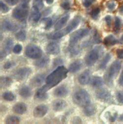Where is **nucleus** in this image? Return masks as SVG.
Masks as SVG:
<instances>
[{
  "label": "nucleus",
  "mask_w": 123,
  "mask_h": 124,
  "mask_svg": "<svg viewBox=\"0 0 123 124\" xmlns=\"http://www.w3.org/2000/svg\"><path fill=\"white\" fill-rule=\"evenodd\" d=\"M63 63V61L61 59H60V58H57V59H56L54 60L53 64L55 66H59Z\"/></svg>",
  "instance_id": "nucleus-47"
},
{
  "label": "nucleus",
  "mask_w": 123,
  "mask_h": 124,
  "mask_svg": "<svg viewBox=\"0 0 123 124\" xmlns=\"http://www.w3.org/2000/svg\"><path fill=\"white\" fill-rule=\"evenodd\" d=\"M41 17L39 8L36 6H33L31 9V17L35 22H38Z\"/></svg>",
  "instance_id": "nucleus-24"
},
{
  "label": "nucleus",
  "mask_w": 123,
  "mask_h": 124,
  "mask_svg": "<svg viewBox=\"0 0 123 124\" xmlns=\"http://www.w3.org/2000/svg\"><path fill=\"white\" fill-rule=\"evenodd\" d=\"M120 26H121V20L118 17H116L115 18V29L116 30L119 29Z\"/></svg>",
  "instance_id": "nucleus-44"
},
{
  "label": "nucleus",
  "mask_w": 123,
  "mask_h": 124,
  "mask_svg": "<svg viewBox=\"0 0 123 124\" xmlns=\"http://www.w3.org/2000/svg\"><path fill=\"white\" fill-rule=\"evenodd\" d=\"M69 70L64 66L58 67L54 71L49 74L46 79V84L42 88L47 91L52 88L57 86L67 77Z\"/></svg>",
  "instance_id": "nucleus-1"
},
{
  "label": "nucleus",
  "mask_w": 123,
  "mask_h": 124,
  "mask_svg": "<svg viewBox=\"0 0 123 124\" xmlns=\"http://www.w3.org/2000/svg\"><path fill=\"white\" fill-rule=\"evenodd\" d=\"M36 97L39 100H46L48 98V95L47 91L44 89L42 87L39 89L36 92Z\"/></svg>",
  "instance_id": "nucleus-28"
},
{
  "label": "nucleus",
  "mask_w": 123,
  "mask_h": 124,
  "mask_svg": "<svg viewBox=\"0 0 123 124\" xmlns=\"http://www.w3.org/2000/svg\"><path fill=\"white\" fill-rule=\"evenodd\" d=\"M116 54L119 59H123V49H118L116 50Z\"/></svg>",
  "instance_id": "nucleus-45"
},
{
  "label": "nucleus",
  "mask_w": 123,
  "mask_h": 124,
  "mask_svg": "<svg viewBox=\"0 0 123 124\" xmlns=\"http://www.w3.org/2000/svg\"><path fill=\"white\" fill-rule=\"evenodd\" d=\"M121 40H122V41H123V35L122 36V38H121Z\"/></svg>",
  "instance_id": "nucleus-56"
},
{
  "label": "nucleus",
  "mask_w": 123,
  "mask_h": 124,
  "mask_svg": "<svg viewBox=\"0 0 123 124\" xmlns=\"http://www.w3.org/2000/svg\"><path fill=\"white\" fill-rule=\"evenodd\" d=\"M32 72V70L30 68H21L14 72V77L17 80L23 81L27 79Z\"/></svg>",
  "instance_id": "nucleus-9"
},
{
  "label": "nucleus",
  "mask_w": 123,
  "mask_h": 124,
  "mask_svg": "<svg viewBox=\"0 0 123 124\" xmlns=\"http://www.w3.org/2000/svg\"><path fill=\"white\" fill-rule=\"evenodd\" d=\"M14 65L15 64H14V63L13 62L8 61L5 63V64L4 66V68L5 69H9L12 68L13 66H14Z\"/></svg>",
  "instance_id": "nucleus-42"
},
{
  "label": "nucleus",
  "mask_w": 123,
  "mask_h": 124,
  "mask_svg": "<svg viewBox=\"0 0 123 124\" xmlns=\"http://www.w3.org/2000/svg\"><path fill=\"white\" fill-rule=\"evenodd\" d=\"M42 21L44 22L45 24V29L46 30H48L51 28L52 25V20L50 18H44Z\"/></svg>",
  "instance_id": "nucleus-35"
},
{
  "label": "nucleus",
  "mask_w": 123,
  "mask_h": 124,
  "mask_svg": "<svg viewBox=\"0 0 123 124\" xmlns=\"http://www.w3.org/2000/svg\"><path fill=\"white\" fill-rule=\"evenodd\" d=\"M15 38L16 39L20 41H23L25 40L26 38V35L24 31H20L15 35Z\"/></svg>",
  "instance_id": "nucleus-34"
},
{
  "label": "nucleus",
  "mask_w": 123,
  "mask_h": 124,
  "mask_svg": "<svg viewBox=\"0 0 123 124\" xmlns=\"http://www.w3.org/2000/svg\"><path fill=\"white\" fill-rule=\"evenodd\" d=\"M94 1L95 0H82V2L84 7L88 8L94 2Z\"/></svg>",
  "instance_id": "nucleus-41"
},
{
  "label": "nucleus",
  "mask_w": 123,
  "mask_h": 124,
  "mask_svg": "<svg viewBox=\"0 0 123 124\" xmlns=\"http://www.w3.org/2000/svg\"><path fill=\"white\" fill-rule=\"evenodd\" d=\"M5 1L10 6H14L16 5L19 0H5Z\"/></svg>",
  "instance_id": "nucleus-48"
},
{
  "label": "nucleus",
  "mask_w": 123,
  "mask_h": 124,
  "mask_svg": "<svg viewBox=\"0 0 123 124\" xmlns=\"http://www.w3.org/2000/svg\"><path fill=\"white\" fill-rule=\"evenodd\" d=\"M19 94L22 97L28 98L32 95V90L29 87L24 86L19 90Z\"/></svg>",
  "instance_id": "nucleus-25"
},
{
  "label": "nucleus",
  "mask_w": 123,
  "mask_h": 124,
  "mask_svg": "<svg viewBox=\"0 0 123 124\" xmlns=\"http://www.w3.org/2000/svg\"><path fill=\"white\" fill-rule=\"evenodd\" d=\"M117 117V113H115V114H114V115L113 116L111 117V118H110V121H111V122H114V121H115V120L116 119Z\"/></svg>",
  "instance_id": "nucleus-52"
},
{
  "label": "nucleus",
  "mask_w": 123,
  "mask_h": 124,
  "mask_svg": "<svg viewBox=\"0 0 123 124\" xmlns=\"http://www.w3.org/2000/svg\"><path fill=\"white\" fill-rule=\"evenodd\" d=\"M69 89L65 85L60 86L55 89L54 92V95L57 97H65L69 94Z\"/></svg>",
  "instance_id": "nucleus-15"
},
{
  "label": "nucleus",
  "mask_w": 123,
  "mask_h": 124,
  "mask_svg": "<svg viewBox=\"0 0 123 124\" xmlns=\"http://www.w3.org/2000/svg\"><path fill=\"white\" fill-rule=\"evenodd\" d=\"M42 1H43V0H42Z\"/></svg>",
  "instance_id": "nucleus-57"
},
{
  "label": "nucleus",
  "mask_w": 123,
  "mask_h": 124,
  "mask_svg": "<svg viewBox=\"0 0 123 124\" xmlns=\"http://www.w3.org/2000/svg\"><path fill=\"white\" fill-rule=\"evenodd\" d=\"M111 55L109 53H107L105 56V57H104L102 61L101 62V63L100 64V67H99L100 69H103L107 65L108 62H109V60L111 59Z\"/></svg>",
  "instance_id": "nucleus-31"
},
{
  "label": "nucleus",
  "mask_w": 123,
  "mask_h": 124,
  "mask_svg": "<svg viewBox=\"0 0 123 124\" xmlns=\"http://www.w3.org/2000/svg\"><path fill=\"white\" fill-rule=\"evenodd\" d=\"M111 94L106 89H100L96 92V97L100 101H108L111 98Z\"/></svg>",
  "instance_id": "nucleus-10"
},
{
  "label": "nucleus",
  "mask_w": 123,
  "mask_h": 124,
  "mask_svg": "<svg viewBox=\"0 0 123 124\" xmlns=\"http://www.w3.org/2000/svg\"><path fill=\"white\" fill-rule=\"evenodd\" d=\"M5 122L7 124H18L20 122V119L17 116H10L6 118Z\"/></svg>",
  "instance_id": "nucleus-30"
},
{
  "label": "nucleus",
  "mask_w": 123,
  "mask_h": 124,
  "mask_svg": "<svg viewBox=\"0 0 123 124\" xmlns=\"http://www.w3.org/2000/svg\"><path fill=\"white\" fill-rule=\"evenodd\" d=\"M90 80V71L89 70L83 71L78 77V82L82 85H86Z\"/></svg>",
  "instance_id": "nucleus-16"
},
{
  "label": "nucleus",
  "mask_w": 123,
  "mask_h": 124,
  "mask_svg": "<svg viewBox=\"0 0 123 124\" xmlns=\"http://www.w3.org/2000/svg\"><path fill=\"white\" fill-rule=\"evenodd\" d=\"M103 48L102 46H97L93 50L90 51L85 58L86 64L88 66H93L100 57L103 54Z\"/></svg>",
  "instance_id": "nucleus-5"
},
{
  "label": "nucleus",
  "mask_w": 123,
  "mask_h": 124,
  "mask_svg": "<svg viewBox=\"0 0 123 124\" xmlns=\"http://www.w3.org/2000/svg\"><path fill=\"white\" fill-rule=\"evenodd\" d=\"M1 28L5 31H14L17 29L16 26L8 20H5L2 22Z\"/></svg>",
  "instance_id": "nucleus-20"
},
{
  "label": "nucleus",
  "mask_w": 123,
  "mask_h": 124,
  "mask_svg": "<svg viewBox=\"0 0 123 124\" xmlns=\"http://www.w3.org/2000/svg\"><path fill=\"white\" fill-rule=\"evenodd\" d=\"M13 41L12 39H8L5 42L3 49L1 51V59L6 57L10 52L13 47Z\"/></svg>",
  "instance_id": "nucleus-12"
},
{
  "label": "nucleus",
  "mask_w": 123,
  "mask_h": 124,
  "mask_svg": "<svg viewBox=\"0 0 123 124\" xmlns=\"http://www.w3.org/2000/svg\"><path fill=\"white\" fill-rule=\"evenodd\" d=\"M120 11H121L122 13H123V7H122V8H121Z\"/></svg>",
  "instance_id": "nucleus-55"
},
{
  "label": "nucleus",
  "mask_w": 123,
  "mask_h": 124,
  "mask_svg": "<svg viewBox=\"0 0 123 124\" xmlns=\"http://www.w3.org/2000/svg\"><path fill=\"white\" fill-rule=\"evenodd\" d=\"M89 33L88 29H81L75 31L70 36L69 39V45H76L81 39L87 36Z\"/></svg>",
  "instance_id": "nucleus-7"
},
{
  "label": "nucleus",
  "mask_w": 123,
  "mask_h": 124,
  "mask_svg": "<svg viewBox=\"0 0 123 124\" xmlns=\"http://www.w3.org/2000/svg\"><path fill=\"white\" fill-rule=\"evenodd\" d=\"M103 43L107 46H111L118 43V40L113 35H109L104 38Z\"/></svg>",
  "instance_id": "nucleus-26"
},
{
  "label": "nucleus",
  "mask_w": 123,
  "mask_h": 124,
  "mask_svg": "<svg viewBox=\"0 0 123 124\" xmlns=\"http://www.w3.org/2000/svg\"><path fill=\"white\" fill-rule=\"evenodd\" d=\"M22 50V46L21 45L19 44H17L16 45H15V46L13 48V52L15 54H19Z\"/></svg>",
  "instance_id": "nucleus-38"
},
{
  "label": "nucleus",
  "mask_w": 123,
  "mask_h": 124,
  "mask_svg": "<svg viewBox=\"0 0 123 124\" xmlns=\"http://www.w3.org/2000/svg\"><path fill=\"white\" fill-rule=\"evenodd\" d=\"M80 22V18L78 16L75 17L69 24L63 30L58 31L55 33L51 37L53 39H58L63 38L65 36L69 34L74 29L77 27Z\"/></svg>",
  "instance_id": "nucleus-4"
},
{
  "label": "nucleus",
  "mask_w": 123,
  "mask_h": 124,
  "mask_svg": "<svg viewBox=\"0 0 123 124\" xmlns=\"http://www.w3.org/2000/svg\"><path fill=\"white\" fill-rule=\"evenodd\" d=\"M97 111V108L95 105L90 104L85 106L84 108L83 112L84 114L87 116H91L94 115Z\"/></svg>",
  "instance_id": "nucleus-23"
},
{
  "label": "nucleus",
  "mask_w": 123,
  "mask_h": 124,
  "mask_svg": "<svg viewBox=\"0 0 123 124\" xmlns=\"http://www.w3.org/2000/svg\"><path fill=\"white\" fill-rule=\"evenodd\" d=\"M28 3L22 1L20 5L14 9L12 12V16L16 19L22 20L28 16Z\"/></svg>",
  "instance_id": "nucleus-6"
},
{
  "label": "nucleus",
  "mask_w": 123,
  "mask_h": 124,
  "mask_svg": "<svg viewBox=\"0 0 123 124\" xmlns=\"http://www.w3.org/2000/svg\"><path fill=\"white\" fill-rule=\"evenodd\" d=\"M73 102L80 107H85L91 103V98L89 93L84 89L77 91L72 97Z\"/></svg>",
  "instance_id": "nucleus-3"
},
{
  "label": "nucleus",
  "mask_w": 123,
  "mask_h": 124,
  "mask_svg": "<svg viewBox=\"0 0 123 124\" xmlns=\"http://www.w3.org/2000/svg\"><path fill=\"white\" fill-rule=\"evenodd\" d=\"M61 6L62 8H63L65 10H69L70 8L69 3L67 1H65V2H63L61 4Z\"/></svg>",
  "instance_id": "nucleus-43"
},
{
  "label": "nucleus",
  "mask_w": 123,
  "mask_h": 124,
  "mask_svg": "<svg viewBox=\"0 0 123 124\" xmlns=\"http://www.w3.org/2000/svg\"><path fill=\"white\" fill-rule=\"evenodd\" d=\"M105 20L108 26L110 27L112 23V18L111 16H110V15H107L105 18Z\"/></svg>",
  "instance_id": "nucleus-46"
},
{
  "label": "nucleus",
  "mask_w": 123,
  "mask_h": 124,
  "mask_svg": "<svg viewBox=\"0 0 123 124\" xmlns=\"http://www.w3.org/2000/svg\"><path fill=\"white\" fill-rule=\"evenodd\" d=\"M12 81L8 77H1V87L7 88L10 86Z\"/></svg>",
  "instance_id": "nucleus-29"
},
{
  "label": "nucleus",
  "mask_w": 123,
  "mask_h": 124,
  "mask_svg": "<svg viewBox=\"0 0 123 124\" xmlns=\"http://www.w3.org/2000/svg\"><path fill=\"white\" fill-rule=\"evenodd\" d=\"M46 50L50 55H57L60 51V45L56 42H51L46 46Z\"/></svg>",
  "instance_id": "nucleus-13"
},
{
  "label": "nucleus",
  "mask_w": 123,
  "mask_h": 124,
  "mask_svg": "<svg viewBox=\"0 0 123 124\" xmlns=\"http://www.w3.org/2000/svg\"><path fill=\"white\" fill-rule=\"evenodd\" d=\"M93 41L95 43H100L101 42V39L100 38L99 35L96 31L95 32V34L93 38Z\"/></svg>",
  "instance_id": "nucleus-39"
},
{
  "label": "nucleus",
  "mask_w": 123,
  "mask_h": 124,
  "mask_svg": "<svg viewBox=\"0 0 123 124\" xmlns=\"http://www.w3.org/2000/svg\"><path fill=\"white\" fill-rule=\"evenodd\" d=\"M119 83L120 84V85H123V70L120 76L119 77Z\"/></svg>",
  "instance_id": "nucleus-51"
},
{
  "label": "nucleus",
  "mask_w": 123,
  "mask_h": 124,
  "mask_svg": "<svg viewBox=\"0 0 123 124\" xmlns=\"http://www.w3.org/2000/svg\"><path fill=\"white\" fill-rule=\"evenodd\" d=\"M100 9L98 8H94L91 12V15L92 17L94 19H96L98 17V15L100 12Z\"/></svg>",
  "instance_id": "nucleus-37"
},
{
  "label": "nucleus",
  "mask_w": 123,
  "mask_h": 124,
  "mask_svg": "<svg viewBox=\"0 0 123 124\" xmlns=\"http://www.w3.org/2000/svg\"><path fill=\"white\" fill-rule=\"evenodd\" d=\"M48 107L43 104L37 106L34 110L33 115L36 118L44 117L48 112Z\"/></svg>",
  "instance_id": "nucleus-11"
},
{
  "label": "nucleus",
  "mask_w": 123,
  "mask_h": 124,
  "mask_svg": "<svg viewBox=\"0 0 123 124\" xmlns=\"http://www.w3.org/2000/svg\"><path fill=\"white\" fill-rule=\"evenodd\" d=\"M119 120L121 121H123V114H122L119 117Z\"/></svg>",
  "instance_id": "nucleus-54"
},
{
  "label": "nucleus",
  "mask_w": 123,
  "mask_h": 124,
  "mask_svg": "<svg viewBox=\"0 0 123 124\" xmlns=\"http://www.w3.org/2000/svg\"><path fill=\"white\" fill-rule=\"evenodd\" d=\"M45 80V75L44 74H38L34 76L31 81V84L34 87L40 86Z\"/></svg>",
  "instance_id": "nucleus-18"
},
{
  "label": "nucleus",
  "mask_w": 123,
  "mask_h": 124,
  "mask_svg": "<svg viewBox=\"0 0 123 124\" xmlns=\"http://www.w3.org/2000/svg\"><path fill=\"white\" fill-rule=\"evenodd\" d=\"M121 69V63L115 61L111 65L104 75V81L108 86L113 85L114 79L118 75Z\"/></svg>",
  "instance_id": "nucleus-2"
},
{
  "label": "nucleus",
  "mask_w": 123,
  "mask_h": 124,
  "mask_svg": "<svg viewBox=\"0 0 123 124\" xmlns=\"http://www.w3.org/2000/svg\"><path fill=\"white\" fill-rule=\"evenodd\" d=\"M115 7V4L114 2H109L108 4H107V7H108V8L110 9V10H112V9H113Z\"/></svg>",
  "instance_id": "nucleus-50"
},
{
  "label": "nucleus",
  "mask_w": 123,
  "mask_h": 124,
  "mask_svg": "<svg viewBox=\"0 0 123 124\" xmlns=\"http://www.w3.org/2000/svg\"><path fill=\"white\" fill-rule=\"evenodd\" d=\"M13 111L18 114H23L27 111V106L23 102H18L13 107Z\"/></svg>",
  "instance_id": "nucleus-19"
},
{
  "label": "nucleus",
  "mask_w": 123,
  "mask_h": 124,
  "mask_svg": "<svg viewBox=\"0 0 123 124\" xmlns=\"http://www.w3.org/2000/svg\"><path fill=\"white\" fill-rule=\"evenodd\" d=\"M69 18V15L67 14L63 16L56 23L55 25V29L56 30H59L64 27L68 22Z\"/></svg>",
  "instance_id": "nucleus-22"
},
{
  "label": "nucleus",
  "mask_w": 123,
  "mask_h": 124,
  "mask_svg": "<svg viewBox=\"0 0 123 124\" xmlns=\"http://www.w3.org/2000/svg\"><path fill=\"white\" fill-rule=\"evenodd\" d=\"M91 83L93 87L95 88H99L103 85V80L101 77L98 76H95L92 79Z\"/></svg>",
  "instance_id": "nucleus-27"
},
{
  "label": "nucleus",
  "mask_w": 123,
  "mask_h": 124,
  "mask_svg": "<svg viewBox=\"0 0 123 124\" xmlns=\"http://www.w3.org/2000/svg\"><path fill=\"white\" fill-rule=\"evenodd\" d=\"M46 2L48 5H51L53 3L54 0H46Z\"/></svg>",
  "instance_id": "nucleus-53"
},
{
  "label": "nucleus",
  "mask_w": 123,
  "mask_h": 124,
  "mask_svg": "<svg viewBox=\"0 0 123 124\" xmlns=\"http://www.w3.org/2000/svg\"><path fill=\"white\" fill-rule=\"evenodd\" d=\"M25 54L30 58L38 59L42 56V51L38 46L36 45L29 44L26 46Z\"/></svg>",
  "instance_id": "nucleus-8"
},
{
  "label": "nucleus",
  "mask_w": 123,
  "mask_h": 124,
  "mask_svg": "<svg viewBox=\"0 0 123 124\" xmlns=\"http://www.w3.org/2000/svg\"><path fill=\"white\" fill-rule=\"evenodd\" d=\"M73 124H81L82 123L81 119L78 117H75L72 120Z\"/></svg>",
  "instance_id": "nucleus-49"
},
{
  "label": "nucleus",
  "mask_w": 123,
  "mask_h": 124,
  "mask_svg": "<svg viewBox=\"0 0 123 124\" xmlns=\"http://www.w3.org/2000/svg\"><path fill=\"white\" fill-rule=\"evenodd\" d=\"M116 97L119 102L123 104V92L119 91L117 92Z\"/></svg>",
  "instance_id": "nucleus-40"
},
{
  "label": "nucleus",
  "mask_w": 123,
  "mask_h": 124,
  "mask_svg": "<svg viewBox=\"0 0 123 124\" xmlns=\"http://www.w3.org/2000/svg\"><path fill=\"white\" fill-rule=\"evenodd\" d=\"M67 106V102L63 100H56L52 103L53 109L56 112L63 110Z\"/></svg>",
  "instance_id": "nucleus-14"
},
{
  "label": "nucleus",
  "mask_w": 123,
  "mask_h": 124,
  "mask_svg": "<svg viewBox=\"0 0 123 124\" xmlns=\"http://www.w3.org/2000/svg\"><path fill=\"white\" fill-rule=\"evenodd\" d=\"M82 67V62L78 60L72 63L69 66V71L71 73H75L78 71Z\"/></svg>",
  "instance_id": "nucleus-21"
},
{
  "label": "nucleus",
  "mask_w": 123,
  "mask_h": 124,
  "mask_svg": "<svg viewBox=\"0 0 123 124\" xmlns=\"http://www.w3.org/2000/svg\"><path fill=\"white\" fill-rule=\"evenodd\" d=\"M0 9H1V12L3 13H6L9 10V8L2 1L0 2Z\"/></svg>",
  "instance_id": "nucleus-36"
},
{
  "label": "nucleus",
  "mask_w": 123,
  "mask_h": 124,
  "mask_svg": "<svg viewBox=\"0 0 123 124\" xmlns=\"http://www.w3.org/2000/svg\"><path fill=\"white\" fill-rule=\"evenodd\" d=\"M3 99L7 101H13L15 99V96L11 92H6L3 94Z\"/></svg>",
  "instance_id": "nucleus-32"
},
{
  "label": "nucleus",
  "mask_w": 123,
  "mask_h": 124,
  "mask_svg": "<svg viewBox=\"0 0 123 124\" xmlns=\"http://www.w3.org/2000/svg\"><path fill=\"white\" fill-rule=\"evenodd\" d=\"M50 62V58L47 56H41L34 62V65L38 68H43L46 67Z\"/></svg>",
  "instance_id": "nucleus-17"
},
{
  "label": "nucleus",
  "mask_w": 123,
  "mask_h": 124,
  "mask_svg": "<svg viewBox=\"0 0 123 124\" xmlns=\"http://www.w3.org/2000/svg\"><path fill=\"white\" fill-rule=\"evenodd\" d=\"M69 51L70 53H71L72 55H77L80 52V48L78 45H69Z\"/></svg>",
  "instance_id": "nucleus-33"
}]
</instances>
